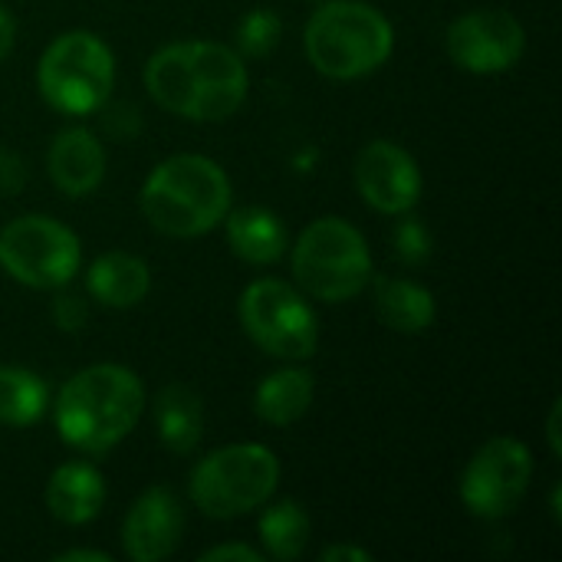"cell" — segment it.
I'll use <instances>...</instances> for the list:
<instances>
[{
  "label": "cell",
  "mask_w": 562,
  "mask_h": 562,
  "mask_svg": "<svg viewBox=\"0 0 562 562\" xmlns=\"http://www.w3.org/2000/svg\"><path fill=\"white\" fill-rule=\"evenodd\" d=\"M375 313L379 319L395 333H425L435 323V296L422 283L398 280V277H379L375 280Z\"/></svg>",
  "instance_id": "d6986e66"
},
{
  "label": "cell",
  "mask_w": 562,
  "mask_h": 562,
  "mask_svg": "<svg viewBox=\"0 0 562 562\" xmlns=\"http://www.w3.org/2000/svg\"><path fill=\"white\" fill-rule=\"evenodd\" d=\"M155 428H158V441L168 451L191 454L201 445V435H204L201 398L181 382L161 389L158 398H155Z\"/></svg>",
  "instance_id": "e0dca14e"
},
{
  "label": "cell",
  "mask_w": 562,
  "mask_h": 562,
  "mask_svg": "<svg viewBox=\"0 0 562 562\" xmlns=\"http://www.w3.org/2000/svg\"><path fill=\"white\" fill-rule=\"evenodd\" d=\"M352 175H356V188L362 201L382 214H405L422 198L418 161L389 138L369 142L359 151Z\"/></svg>",
  "instance_id": "7c38bea8"
},
{
  "label": "cell",
  "mask_w": 562,
  "mask_h": 562,
  "mask_svg": "<svg viewBox=\"0 0 562 562\" xmlns=\"http://www.w3.org/2000/svg\"><path fill=\"white\" fill-rule=\"evenodd\" d=\"M263 562V553H257V550H250V547H240V543H227V547H214V550H207L201 562Z\"/></svg>",
  "instance_id": "d4e9b609"
},
{
  "label": "cell",
  "mask_w": 562,
  "mask_h": 562,
  "mask_svg": "<svg viewBox=\"0 0 562 562\" xmlns=\"http://www.w3.org/2000/svg\"><path fill=\"white\" fill-rule=\"evenodd\" d=\"M148 224L168 237H201L231 211V181L204 155H171L151 168L138 194Z\"/></svg>",
  "instance_id": "3957f363"
},
{
  "label": "cell",
  "mask_w": 562,
  "mask_h": 562,
  "mask_svg": "<svg viewBox=\"0 0 562 562\" xmlns=\"http://www.w3.org/2000/svg\"><path fill=\"white\" fill-rule=\"evenodd\" d=\"M148 95L171 115L217 122L247 99V66L231 46L194 40L161 46L145 66Z\"/></svg>",
  "instance_id": "6da1fadb"
},
{
  "label": "cell",
  "mask_w": 562,
  "mask_h": 562,
  "mask_svg": "<svg viewBox=\"0 0 562 562\" xmlns=\"http://www.w3.org/2000/svg\"><path fill=\"white\" fill-rule=\"evenodd\" d=\"M43 99L66 115H89L102 109L115 86L112 49L89 30L56 36L36 69Z\"/></svg>",
  "instance_id": "52a82bcc"
},
{
  "label": "cell",
  "mask_w": 562,
  "mask_h": 562,
  "mask_svg": "<svg viewBox=\"0 0 562 562\" xmlns=\"http://www.w3.org/2000/svg\"><path fill=\"white\" fill-rule=\"evenodd\" d=\"M227 217V244L247 263H273L286 250V227L267 207H240Z\"/></svg>",
  "instance_id": "ac0fdd59"
},
{
  "label": "cell",
  "mask_w": 562,
  "mask_h": 562,
  "mask_svg": "<svg viewBox=\"0 0 562 562\" xmlns=\"http://www.w3.org/2000/svg\"><path fill=\"white\" fill-rule=\"evenodd\" d=\"M49 405L46 385L30 369L0 366V425L10 428H30L43 418Z\"/></svg>",
  "instance_id": "44dd1931"
},
{
  "label": "cell",
  "mask_w": 562,
  "mask_h": 562,
  "mask_svg": "<svg viewBox=\"0 0 562 562\" xmlns=\"http://www.w3.org/2000/svg\"><path fill=\"white\" fill-rule=\"evenodd\" d=\"M533 477L530 448L517 438L487 441L461 477V501L481 520H501L520 507Z\"/></svg>",
  "instance_id": "30bf717a"
},
{
  "label": "cell",
  "mask_w": 562,
  "mask_h": 562,
  "mask_svg": "<svg viewBox=\"0 0 562 562\" xmlns=\"http://www.w3.org/2000/svg\"><path fill=\"white\" fill-rule=\"evenodd\" d=\"M102 504H105V484L95 468L72 461L53 471L46 484V507L53 520L66 527H82L99 517Z\"/></svg>",
  "instance_id": "9a60e30c"
},
{
  "label": "cell",
  "mask_w": 562,
  "mask_h": 562,
  "mask_svg": "<svg viewBox=\"0 0 562 562\" xmlns=\"http://www.w3.org/2000/svg\"><path fill=\"white\" fill-rule=\"evenodd\" d=\"M395 46L392 23L362 0H329L306 23V56L329 79L375 72Z\"/></svg>",
  "instance_id": "277c9868"
},
{
  "label": "cell",
  "mask_w": 562,
  "mask_h": 562,
  "mask_svg": "<svg viewBox=\"0 0 562 562\" xmlns=\"http://www.w3.org/2000/svg\"><path fill=\"white\" fill-rule=\"evenodd\" d=\"M323 562H369L372 557L366 553V550H359V547H329V550H323Z\"/></svg>",
  "instance_id": "484cf974"
},
{
  "label": "cell",
  "mask_w": 562,
  "mask_h": 562,
  "mask_svg": "<svg viewBox=\"0 0 562 562\" xmlns=\"http://www.w3.org/2000/svg\"><path fill=\"white\" fill-rule=\"evenodd\" d=\"M7 175H13L16 181H23V168H20V161H16V158H10V155H0V188L16 191V188H13V181H10Z\"/></svg>",
  "instance_id": "83f0119b"
},
{
  "label": "cell",
  "mask_w": 562,
  "mask_h": 562,
  "mask_svg": "<svg viewBox=\"0 0 562 562\" xmlns=\"http://www.w3.org/2000/svg\"><path fill=\"white\" fill-rule=\"evenodd\" d=\"M547 435H550V448H553V454H560V402L553 405V412H550V425H547Z\"/></svg>",
  "instance_id": "f546056e"
},
{
  "label": "cell",
  "mask_w": 562,
  "mask_h": 562,
  "mask_svg": "<svg viewBox=\"0 0 562 562\" xmlns=\"http://www.w3.org/2000/svg\"><path fill=\"white\" fill-rule=\"evenodd\" d=\"M260 540L267 557L280 562L296 560L310 540V517L296 501H280L260 517Z\"/></svg>",
  "instance_id": "7402d4cb"
},
{
  "label": "cell",
  "mask_w": 562,
  "mask_h": 562,
  "mask_svg": "<svg viewBox=\"0 0 562 562\" xmlns=\"http://www.w3.org/2000/svg\"><path fill=\"white\" fill-rule=\"evenodd\" d=\"M280 484V461L263 445H227L201 458L191 474V501L204 517L234 520L263 507Z\"/></svg>",
  "instance_id": "8992f818"
},
{
  "label": "cell",
  "mask_w": 562,
  "mask_h": 562,
  "mask_svg": "<svg viewBox=\"0 0 562 562\" xmlns=\"http://www.w3.org/2000/svg\"><path fill=\"white\" fill-rule=\"evenodd\" d=\"M56 562H109V553H95V550H66L59 557H53Z\"/></svg>",
  "instance_id": "f1b7e54d"
},
{
  "label": "cell",
  "mask_w": 562,
  "mask_h": 562,
  "mask_svg": "<svg viewBox=\"0 0 562 562\" xmlns=\"http://www.w3.org/2000/svg\"><path fill=\"white\" fill-rule=\"evenodd\" d=\"M145 408L142 379L125 366H89L76 372L56 395L59 438L86 454H102L128 438Z\"/></svg>",
  "instance_id": "7a4b0ae2"
},
{
  "label": "cell",
  "mask_w": 562,
  "mask_h": 562,
  "mask_svg": "<svg viewBox=\"0 0 562 562\" xmlns=\"http://www.w3.org/2000/svg\"><path fill=\"white\" fill-rule=\"evenodd\" d=\"M102 175H105V151L89 128H63L53 138L49 178L63 194L82 198L99 188Z\"/></svg>",
  "instance_id": "5bb4252c"
},
{
  "label": "cell",
  "mask_w": 562,
  "mask_h": 562,
  "mask_svg": "<svg viewBox=\"0 0 562 562\" xmlns=\"http://www.w3.org/2000/svg\"><path fill=\"white\" fill-rule=\"evenodd\" d=\"M524 49H527V33L520 20L507 10H471L448 26L451 59L477 76H491L517 66Z\"/></svg>",
  "instance_id": "8fae6325"
},
{
  "label": "cell",
  "mask_w": 562,
  "mask_h": 562,
  "mask_svg": "<svg viewBox=\"0 0 562 562\" xmlns=\"http://www.w3.org/2000/svg\"><path fill=\"white\" fill-rule=\"evenodd\" d=\"M0 267L23 286L56 290L66 286L82 267L79 237L53 217L26 214L0 234Z\"/></svg>",
  "instance_id": "ba28073f"
},
{
  "label": "cell",
  "mask_w": 562,
  "mask_h": 562,
  "mask_svg": "<svg viewBox=\"0 0 562 562\" xmlns=\"http://www.w3.org/2000/svg\"><path fill=\"white\" fill-rule=\"evenodd\" d=\"M313 375L303 369H280L257 385L254 412L267 425H293L313 405Z\"/></svg>",
  "instance_id": "ffe728a7"
},
{
  "label": "cell",
  "mask_w": 562,
  "mask_h": 562,
  "mask_svg": "<svg viewBox=\"0 0 562 562\" xmlns=\"http://www.w3.org/2000/svg\"><path fill=\"white\" fill-rule=\"evenodd\" d=\"M13 33H16V23L10 16V10L0 3V63L7 59V53L13 49Z\"/></svg>",
  "instance_id": "4316f807"
},
{
  "label": "cell",
  "mask_w": 562,
  "mask_h": 562,
  "mask_svg": "<svg viewBox=\"0 0 562 562\" xmlns=\"http://www.w3.org/2000/svg\"><path fill=\"white\" fill-rule=\"evenodd\" d=\"M280 33H283L280 16L273 10H267V7H257V10H250L237 23V49H240V56L260 59V56H267V53L277 49Z\"/></svg>",
  "instance_id": "603a6c76"
},
{
  "label": "cell",
  "mask_w": 562,
  "mask_h": 562,
  "mask_svg": "<svg viewBox=\"0 0 562 562\" xmlns=\"http://www.w3.org/2000/svg\"><path fill=\"white\" fill-rule=\"evenodd\" d=\"M184 530V514L168 487H148L122 524L125 553L135 562H158L175 553Z\"/></svg>",
  "instance_id": "4fadbf2b"
},
{
  "label": "cell",
  "mask_w": 562,
  "mask_h": 562,
  "mask_svg": "<svg viewBox=\"0 0 562 562\" xmlns=\"http://www.w3.org/2000/svg\"><path fill=\"white\" fill-rule=\"evenodd\" d=\"M395 254L405 263H425L431 257V237L422 221L408 217L395 227Z\"/></svg>",
  "instance_id": "cb8c5ba5"
},
{
  "label": "cell",
  "mask_w": 562,
  "mask_h": 562,
  "mask_svg": "<svg viewBox=\"0 0 562 562\" xmlns=\"http://www.w3.org/2000/svg\"><path fill=\"white\" fill-rule=\"evenodd\" d=\"M293 277L323 303L352 300L372 280L369 244L349 221L319 217L293 244Z\"/></svg>",
  "instance_id": "5b68a950"
},
{
  "label": "cell",
  "mask_w": 562,
  "mask_h": 562,
  "mask_svg": "<svg viewBox=\"0 0 562 562\" xmlns=\"http://www.w3.org/2000/svg\"><path fill=\"white\" fill-rule=\"evenodd\" d=\"M240 326L277 359H310L319 346L316 313L283 280H257L240 293Z\"/></svg>",
  "instance_id": "9c48e42d"
},
{
  "label": "cell",
  "mask_w": 562,
  "mask_h": 562,
  "mask_svg": "<svg viewBox=\"0 0 562 562\" xmlns=\"http://www.w3.org/2000/svg\"><path fill=\"white\" fill-rule=\"evenodd\" d=\"M86 286H89L92 300H99L102 306L132 310V306H138L148 296L151 273H148V263L142 257L115 250V254H102L89 267Z\"/></svg>",
  "instance_id": "2e32d148"
}]
</instances>
